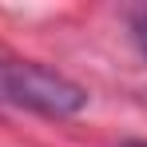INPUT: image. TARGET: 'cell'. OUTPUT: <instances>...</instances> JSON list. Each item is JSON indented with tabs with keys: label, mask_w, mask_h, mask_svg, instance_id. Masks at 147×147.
Listing matches in <instances>:
<instances>
[{
	"label": "cell",
	"mask_w": 147,
	"mask_h": 147,
	"mask_svg": "<svg viewBox=\"0 0 147 147\" xmlns=\"http://www.w3.org/2000/svg\"><path fill=\"white\" fill-rule=\"evenodd\" d=\"M0 99L52 115V119H64L88 103V92L76 80L52 72L44 64H0Z\"/></svg>",
	"instance_id": "6da1fadb"
},
{
	"label": "cell",
	"mask_w": 147,
	"mask_h": 147,
	"mask_svg": "<svg viewBox=\"0 0 147 147\" xmlns=\"http://www.w3.org/2000/svg\"><path fill=\"white\" fill-rule=\"evenodd\" d=\"M131 28H135V44H139V52L147 56V12H143V16H135V24H131Z\"/></svg>",
	"instance_id": "7a4b0ae2"
},
{
	"label": "cell",
	"mask_w": 147,
	"mask_h": 147,
	"mask_svg": "<svg viewBox=\"0 0 147 147\" xmlns=\"http://www.w3.org/2000/svg\"><path fill=\"white\" fill-rule=\"evenodd\" d=\"M119 147H147V139H127V143H119Z\"/></svg>",
	"instance_id": "3957f363"
}]
</instances>
